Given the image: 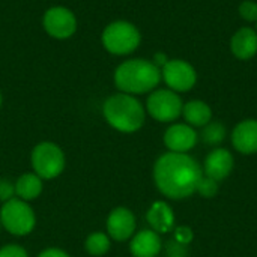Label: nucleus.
<instances>
[{
	"mask_svg": "<svg viewBox=\"0 0 257 257\" xmlns=\"http://www.w3.org/2000/svg\"><path fill=\"white\" fill-rule=\"evenodd\" d=\"M0 107H2V92H0Z\"/></svg>",
	"mask_w": 257,
	"mask_h": 257,
	"instance_id": "28",
	"label": "nucleus"
},
{
	"mask_svg": "<svg viewBox=\"0 0 257 257\" xmlns=\"http://www.w3.org/2000/svg\"><path fill=\"white\" fill-rule=\"evenodd\" d=\"M161 83V69L146 59H128L114 71L116 87L128 95H142L157 89Z\"/></svg>",
	"mask_w": 257,
	"mask_h": 257,
	"instance_id": "2",
	"label": "nucleus"
},
{
	"mask_svg": "<svg viewBox=\"0 0 257 257\" xmlns=\"http://www.w3.org/2000/svg\"><path fill=\"white\" fill-rule=\"evenodd\" d=\"M230 53L238 60H250L257 54V30L244 26L230 38Z\"/></svg>",
	"mask_w": 257,
	"mask_h": 257,
	"instance_id": "12",
	"label": "nucleus"
},
{
	"mask_svg": "<svg viewBox=\"0 0 257 257\" xmlns=\"http://www.w3.org/2000/svg\"><path fill=\"white\" fill-rule=\"evenodd\" d=\"M32 167L41 179H54L60 176L65 169V154L53 142H42L32 151Z\"/></svg>",
	"mask_w": 257,
	"mask_h": 257,
	"instance_id": "6",
	"label": "nucleus"
},
{
	"mask_svg": "<svg viewBox=\"0 0 257 257\" xmlns=\"http://www.w3.org/2000/svg\"><path fill=\"white\" fill-rule=\"evenodd\" d=\"M101 41L108 53L116 56H126L139 48L142 42V35L133 23L117 20L110 23L104 29Z\"/></svg>",
	"mask_w": 257,
	"mask_h": 257,
	"instance_id": "4",
	"label": "nucleus"
},
{
	"mask_svg": "<svg viewBox=\"0 0 257 257\" xmlns=\"http://www.w3.org/2000/svg\"><path fill=\"white\" fill-rule=\"evenodd\" d=\"M197 133L188 123H175L164 133V145L170 152L187 154L197 143Z\"/></svg>",
	"mask_w": 257,
	"mask_h": 257,
	"instance_id": "11",
	"label": "nucleus"
},
{
	"mask_svg": "<svg viewBox=\"0 0 257 257\" xmlns=\"http://www.w3.org/2000/svg\"><path fill=\"white\" fill-rule=\"evenodd\" d=\"M233 166V155L227 149L217 148L211 154H208L205 160V176H209L217 182L223 181L232 173Z\"/></svg>",
	"mask_w": 257,
	"mask_h": 257,
	"instance_id": "13",
	"label": "nucleus"
},
{
	"mask_svg": "<svg viewBox=\"0 0 257 257\" xmlns=\"http://www.w3.org/2000/svg\"><path fill=\"white\" fill-rule=\"evenodd\" d=\"M2 226L14 236H26L36 226V215L29 205L18 197L6 200L0 209Z\"/></svg>",
	"mask_w": 257,
	"mask_h": 257,
	"instance_id": "5",
	"label": "nucleus"
},
{
	"mask_svg": "<svg viewBox=\"0 0 257 257\" xmlns=\"http://www.w3.org/2000/svg\"><path fill=\"white\" fill-rule=\"evenodd\" d=\"M14 194H15L14 184H11V182L6 181V179H0V200L5 203L6 200L12 199Z\"/></svg>",
	"mask_w": 257,
	"mask_h": 257,
	"instance_id": "26",
	"label": "nucleus"
},
{
	"mask_svg": "<svg viewBox=\"0 0 257 257\" xmlns=\"http://www.w3.org/2000/svg\"><path fill=\"white\" fill-rule=\"evenodd\" d=\"M42 24L45 32L54 39H68L77 30V18L74 12L65 6H53L47 9Z\"/></svg>",
	"mask_w": 257,
	"mask_h": 257,
	"instance_id": "9",
	"label": "nucleus"
},
{
	"mask_svg": "<svg viewBox=\"0 0 257 257\" xmlns=\"http://www.w3.org/2000/svg\"><path fill=\"white\" fill-rule=\"evenodd\" d=\"M0 224H2V223H0Z\"/></svg>",
	"mask_w": 257,
	"mask_h": 257,
	"instance_id": "30",
	"label": "nucleus"
},
{
	"mask_svg": "<svg viewBox=\"0 0 257 257\" xmlns=\"http://www.w3.org/2000/svg\"><path fill=\"white\" fill-rule=\"evenodd\" d=\"M0 257H29V254L21 245L6 244L0 248Z\"/></svg>",
	"mask_w": 257,
	"mask_h": 257,
	"instance_id": "24",
	"label": "nucleus"
},
{
	"mask_svg": "<svg viewBox=\"0 0 257 257\" xmlns=\"http://www.w3.org/2000/svg\"><path fill=\"white\" fill-rule=\"evenodd\" d=\"M136 232V217L123 206L114 208L107 217V233L114 241H126Z\"/></svg>",
	"mask_w": 257,
	"mask_h": 257,
	"instance_id": "10",
	"label": "nucleus"
},
{
	"mask_svg": "<svg viewBox=\"0 0 257 257\" xmlns=\"http://www.w3.org/2000/svg\"><path fill=\"white\" fill-rule=\"evenodd\" d=\"M203 176L200 164L188 154H163L154 166L157 188L169 199L181 200L193 196Z\"/></svg>",
	"mask_w": 257,
	"mask_h": 257,
	"instance_id": "1",
	"label": "nucleus"
},
{
	"mask_svg": "<svg viewBox=\"0 0 257 257\" xmlns=\"http://www.w3.org/2000/svg\"><path fill=\"white\" fill-rule=\"evenodd\" d=\"M102 114L108 125L120 133H136L146 120L143 104L134 95L123 92L114 93L104 101Z\"/></svg>",
	"mask_w": 257,
	"mask_h": 257,
	"instance_id": "3",
	"label": "nucleus"
},
{
	"mask_svg": "<svg viewBox=\"0 0 257 257\" xmlns=\"http://www.w3.org/2000/svg\"><path fill=\"white\" fill-rule=\"evenodd\" d=\"M193 239V232L190 227H185V226H181V227H176L175 229V241L184 244V245H188Z\"/></svg>",
	"mask_w": 257,
	"mask_h": 257,
	"instance_id": "25",
	"label": "nucleus"
},
{
	"mask_svg": "<svg viewBox=\"0 0 257 257\" xmlns=\"http://www.w3.org/2000/svg\"><path fill=\"white\" fill-rule=\"evenodd\" d=\"M146 221L157 233H169L175 227V214L166 202H155L148 214Z\"/></svg>",
	"mask_w": 257,
	"mask_h": 257,
	"instance_id": "16",
	"label": "nucleus"
},
{
	"mask_svg": "<svg viewBox=\"0 0 257 257\" xmlns=\"http://www.w3.org/2000/svg\"><path fill=\"white\" fill-rule=\"evenodd\" d=\"M202 197H206V199H212L217 196L218 193V182L214 181L212 178L209 176H202L199 185H197V190H196Z\"/></svg>",
	"mask_w": 257,
	"mask_h": 257,
	"instance_id": "21",
	"label": "nucleus"
},
{
	"mask_svg": "<svg viewBox=\"0 0 257 257\" xmlns=\"http://www.w3.org/2000/svg\"><path fill=\"white\" fill-rule=\"evenodd\" d=\"M182 116L185 122L190 126H205L211 122L212 119V108L200 99H193L184 104L182 107Z\"/></svg>",
	"mask_w": 257,
	"mask_h": 257,
	"instance_id": "17",
	"label": "nucleus"
},
{
	"mask_svg": "<svg viewBox=\"0 0 257 257\" xmlns=\"http://www.w3.org/2000/svg\"><path fill=\"white\" fill-rule=\"evenodd\" d=\"M166 253H167V257H188V248L187 245L172 239L166 245Z\"/></svg>",
	"mask_w": 257,
	"mask_h": 257,
	"instance_id": "23",
	"label": "nucleus"
},
{
	"mask_svg": "<svg viewBox=\"0 0 257 257\" xmlns=\"http://www.w3.org/2000/svg\"><path fill=\"white\" fill-rule=\"evenodd\" d=\"M184 102L181 96L170 89H155L146 101V111L158 122H173L182 116Z\"/></svg>",
	"mask_w": 257,
	"mask_h": 257,
	"instance_id": "7",
	"label": "nucleus"
},
{
	"mask_svg": "<svg viewBox=\"0 0 257 257\" xmlns=\"http://www.w3.org/2000/svg\"><path fill=\"white\" fill-rule=\"evenodd\" d=\"M163 248L160 233L152 229L140 230L136 233L130 244V251L134 257H157Z\"/></svg>",
	"mask_w": 257,
	"mask_h": 257,
	"instance_id": "15",
	"label": "nucleus"
},
{
	"mask_svg": "<svg viewBox=\"0 0 257 257\" xmlns=\"http://www.w3.org/2000/svg\"><path fill=\"white\" fill-rule=\"evenodd\" d=\"M38 257H69V254L60 248H47V250L41 251Z\"/></svg>",
	"mask_w": 257,
	"mask_h": 257,
	"instance_id": "27",
	"label": "nucleus"
},
{
	"mask_svg": "<svg viewBox=\"0 0 257 257\" xmlns=\"http://www.w3.org/2000/svg\"><path fill=\"white\" fill-rule=\"evenodd\" d=\"M226 139V128L220 122H209L203 126L202 131V140L203 143L209 146H217Z\"/></svg>",
	"mask_w": 257,
	"mask_h": 257,
	"instance_id": "20",
	"label": "nucleus"
},
{
	"mask_svg": "<svg viewBox=\"0 0 257 257\" xmlns=\"http://www.w3.org/2000/svg\"><path fill=\"white\" fill-rule=\"evenodd\" d=\"M239 17L247 23H257V2L244 0L238 8Z\"/></svg>",
	"mask_w": 257,
	"mask_h": 257,
	"instance_id": "22",
	"label": "nucleus"
},
{
	"mask_svg": "<svg viewBox=\"0 0 257 257\" xmlns=\"http://www.w3.org/2000/svg\"><path fill=\"white\" fill-rule=\"evenodd\" d=\"M232 145L244 155L257 152V120L247 119L239 122L232 133Z\"/></svg>",
	"mask_w": 257,
	"mask_h": 257,
	"instance_id": "14",
	"label": "nucleus"
},
{
	"mask_svg": "<svg viewBox=\"0 0 257 257\" xmlns=\"http://www.w3.org/2000/svg\"><path fill=\"white\" fill-rule=\"evenodd\" d=\"M161 80L176 93L190 92L197 83V71L184 59H169L161 68Z\"/></svg>",
	"mask_w": 257,
	"mask_h": 257,
	"instance_id": "8",
	"label": "nucleus"
},
{
	"mask_svg": "<svg viewBox=\"0 0 257 257\" xmlns=\"http://www.w3.org/2000/svg\"><path fill=\"white\" fill-rule=\"evenodd\" d=\"M110 236L104 232H93L86 238L84 248L90 256H104L110 250Z\"/></svg>",
	"mask_w": 257,
	"mask_h": 257,
	"instance_id": "19",
	"label": "nucleus"
},
{
	"mask_svg": "<svg viewBox=\"0 0 257 257\" xmlns=\"http://www.w3.org/2000/svg\"><path fill=\"white\" fill-rule=\"evenodd\" d=\"M256 30H257V23H256Z\"/></svg>",
	"mask_w": 257,
	"mask_h": 257,
	"instance_id": "29",
	"label": "nucleus"
},
{
	"mask_svg": "<svg viewBox=\"0 0 257 257\" xmlns=\"http://www.w3.org/2000/svg\"><path fill=\"white\" fill-rule=\"evenodd\" d=\"M42 179L36 173H24L14 184V190L18 199L24 202H32L38 199L42 193Z\"/></svg>",
	"mask_w": 257,
	"mask_h": 257,
	"instance_id": "18",
	"label": "nucleus"
}]
</instances>
